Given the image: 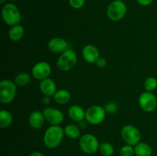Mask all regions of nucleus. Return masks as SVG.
Returning a JSON list of instances; mask_svg holds the SVG:
<instances>
[{
    "label": "nucleus",
    "instance_id": "obj_1",
    "mask_svg": "<svg viewBox=\"0 0 157 156\" xmlns=\"http://www.w3.org/2000/svg\"><path fill=\"white\" fill-rule=\"evenodd\" d=\"M64 128L60 125H51L44 132L43 142L48 148H55L61 144L64 138Z\"/></svg>",
    "mask_w": 157,
    "mask_h": 156
},
{
    "label": "nucleus",
    "instance_id": "obj_2",
    "mask_svg": "<svg viewBox=\"0 0 157 156\" xmlns=\"http://www.w3.org/2000/svg\"><path fill=\"white\" fill-rule=\"evenodd\" d=\"M78 62V56L72 49H67L60 54L57 60V67L60 70L67 72L75 67Z\"/></svg>",
    "mask_w": 157,
    "mask_h": 156
},
{
    "label": "nucleus",
    "instance_id": "obj_3",
    "mask_svg": "<svg viewBox=\"0 0 157 156\" xmlns=\"http://www.w3.org/2000/svg\"><path fill=\"white\" fill-rule=\"evenodd\" d=\"M17 93V85L10 80L5 79L0 82V102L9 104L15 99Z\"/></svg>",
    "mask_w": 157,
    "mask_h": 156
},
{
    "label": "nucleus",
    "instance_id": "obj_4",
    "mask_svg": "<svg viewBox=\"0 0 157 156\" xmlns=\"http://www.w3.org/2000/svg\"><path fill=\"white\" fill-rule=\"evenodd\" d=\"M2 16L4 22L9 26L19 24L21 21V15L19 10L12 3H7L4 5L2 9Z\"/></svg>",
    "mask_w": 157,
    "mask_h": 156
},
{
    "label": "nucleus",
    "instance_id": "obj_5",
    "mask_svg": "<svg viewBox=\"0 0 157 156\" xmlns=\"http://www.w3.org/2000/svg\"><path fill=\"white\" fill-rule=\"evenodd\" d=\"M127 7L122 0H114L109 4L107 9V15L109 19L117 21L125 17Z\"/></svg>",
    "mask_w": 157,
    "mask_h": 156
},
{
    "label": "nucleus",
    "instance_id": "obj_6",
    "mask_svg": "<svg viewBox=\"0 0 157 156\" xmlns=\"http://www.w3.org/2000/svg\"><path fill=\"white\" fill-rule=\"evenodd\" d=\"M106 112L104 107L101 106L94 105L87 109L85 112V120L90 125H99L106 117Z\"/></svg>",
    "mask_w": 157,
    "mask_h": 156
},
{
    "label": "nucleus",
    "instance_id": "obj_7",
    "mask_svg": "<svg viewBox=\"0 0 157 156\" xmlns=\"http://www.w3.org/2000/svg\"><path fill=\"white\" fill-rule=\"evenodd\" d=\"M79 145L83 152L92 154L99 150L100 143L96 136L90 133H87V134L83 135L81 137Z\"/></svg>",
    "mask_w": 157,
    "mask_h": 156
},
{
    "label": "nucleus",
    "instance_id": "obj_8",
    "mask_svg": "<svg viewBox=\"0 0 157 156\" xmlns=\"http://www.w3.org/2000/svg\"><path fill=\"white\" fill-rule=\"evenodd\" d=\"M121 137L127 145L135 146L141 140V133L136 126L132 125H124L121 129Z\"/></svg>",
    "mask_w": 157,
    "mask_h": 156
},
{
    "label": "nucleus",
    "instance_id": "obj_9",
    "mask_svg": "<svg viewBox=\"0 0 157 156\" xmlns=\"http://www.w3.org/2000/svg\"><path fill=\"white\" fill-rule=\"evenodd\" d=\"M138 102L140 108L147 113H152L157 108V98L153 92L146 91L141 93Z\"/></svg>",
    "mask_w": 157,
    "mask_h": 156
},
{
    "label": "nucleus",
    "instance_id": "obj_10",
    "mask_svg": "<svg viewBox=\"0 0 157 156\" xmlns=\"http://www.w3.org/2000/svg\"><path fill=\"white\" fill-rule=\"evenodd\" d=\"M43 115L45 121L51 125H59L64 121V113L58 109L54 107H46L43 110Z\"/></svg>",
    "mask_w": 157,
    "mask_h": 156
},
{
    "label": "nucleus",
    "instance_id": "obj_11",
    "mask_svg": "<svg viewBox=\"0 0 157 156\" xmlns=\"http://www.w3.org/2000/svg\"><path fill=\"white\" fill-rule=\"evenodd\" d=\"M52 73L51 65L46 61H40L33 66L32 70V75L35 79L38 80L48 78Z\"/></svg>",
    "mask_w": 157,
    "mask_h": 156
},
{
    "label": "nucleus",
    "instance_id": "obj_12",
    "mask_svg": "<svg viewBox=\"0 0 157 156\" xmlns=\"http://www.w3.org/2000/svg\"><path fill=\"white\" fill-rule=\"evenodd\" d=\"M82 56L86 62L89 64H95L100 58L99 50L93 44H87L83 47Z\"/></svg>",
    "mask_w": 157,
    "mask_h": 156
},
{
    "label": "nucleus",
    "instance_id": "obj_13",
    "mask_svg": "<svg viewBox=\"0 0 157 156\" xmlns=\"http://www.w3.org/2000/svg\"><path fill=\"white\" fill-rule=\"evenodd\" d=\"M48 47L49 50L53 53H63L64 50L68 49V44L67 41L62 38H54L48 41Z\"/></svg>",
    "mask_w": 157,
    "mask_h": 156
},
{
    "label": "nucleus",
    "instance_id": "obj_14",
    "mask_svg": "<svg viewBox=\"0 0 157 156\" xmlns=\"http://www.w3.org/2000/svg\"><path fill=\"white\" fill-rule=\"evenodd\" d=\"M39 89L41 93L47 96H54L55 93L57 92V86L55 81L51 78H46V79L41 80L39 84Z\"/></svg>",
    "mask_w": 157,
    "mask_h": 156
},
{
    "label": "nucleus",
    "instance_id": "obj_15",
    "mask_svg": "<svg viewBox=\"0 0 157 156\" xmlns=\"http://www.w3.org/2000/svg\"><path fill=\"white\" fill-rule=\"evenodd\" d=\"M44 116L43 113L35 110L30 114L29 117V123L30 126L34 129H40L43 127L44 124Z\"/></svg>",
    "mask_w": 157,
    "mask_h": 156
},
{
    "label": "nucleus",
    "instance_id": "obj_16",
    "mask_svg": "<svg viewBox=\"0 0 157 156\" xmlns=\"http://www.w3.org/2000/svg\"><path fill=\"white\" fill-rule=\"evenodd\" d=\"M85 112L84 109L78 105H73L69 107L68 113L71 119L77 122H80L85 119Z\"/></svg>",
    "mask_w": 157,
    "mask_h": 156
},
{
    "label": "nucleus",
    "instance_id": "obj_17",
    "mask_svg": "<svg viewBox=\"0 0 157 156\" xmlns=\"http://www.w3.org/2000/svg\"><path fill=\"white\" fill-rule=\"evenodd\" d=\"M25 28L21 24H16L11 27L9 31V38L12 41H18L24 37Z\"/></svg>",
    "mask_w": 157,
    "mask_h": 156
},
{
    "label": "nucleus",
    "instance_id": "obj_18",
    "mask_svg": "<svg viewBox=\"0 0 157 156\" xmlns=\"http://www.w3.org/2000/svg\"><path fill=\"white\" fill-rule=\"evenodd\" d=\"M53 98L58 104L64 105V104L67 103L70 101L71 98V93L68 90L61 89V90H57L55 94L54 95Z\"/></svg>",
    "mask_w": 157,
    "mask_h": 156
},
{
    "label": "nucleus",
    "instance_id": "obj_19",
    "mask_svg": "<svg viewBox=\"0 0 157 156\" xmlns=\"http://www.w3.org/2000/svg\"><path fill=\"white\" fill-rule=\"evenodd\" d=\"M134 151L136 156H151L153 154L151 146L146 142H139L134 146Z\"/></svg>",
    "mask_w": 157,
    "mask_h": 156
},
{
    "label": "nucleus",
    "instance_id": "obj_20",
    "mask_svg": "<svg viewBox=\"0 0 157 156\" xmlns=\"http://www.w3.org/2000/svg\"><path fill=\"white\" fill-rule=\"evenodd\" d=\"M64 135L71 139H78L81 135V128L75 124H69L64 128Z\"/></svg>",
    "mask_w": 157,
    "mask_h": 156
},
{
    "label": "nucleus",
    "instance_id": "obj_21",
    "mask_svg": "<svg viewBox=\"0 0 157 156\" xmlns=\"http://www.w3.org/2000/svg\"><path fill=\"white\" fill-rule=\"evenodd\" d=\"M13 121V116L12 113L6 110H2L0 111V127L5 128L9 127Z\"/></svg>",
    "mask_w": 157,
    "mask_h": 156
},
{
    "label": "nucleus",
    "instance_id": "obj_22",
    "mask_svg": "<svg viewBox=\"0 0 157 156\" xmlns=\"http://www.w3.org/2000/svg\"><path fill=\"white\" fill-rule=\"evenodd\" d=\"M31 81V76L27 72H21L15 78V84L17 87H25L27 86Z\"/></svg>",
    "mask_w": 157,
    "mask_h": 156
},
{
    "label": "nucleus",
    "instance_id": "obj_23",
    "mask_svg": "<svg viewBox=\"0 0 157 156\" xmlns=\"http://www.w3.org/2000/svg\"><path fill=\"white\" fill-rule=\"evenodd\" d=\"M99 151L103 156H112L114 153V148L109 142H103L100 144Z\"/></svg>",
    "mask_w": 157,
    "mask_h": 156
},
{
    "label": "nucleus",
    "instance_id": "obj_24",
    "mask_svg": "<svg viewBox=\"0 0 157 156\" xmlns=\"http://www.w3.org/2000/svg\"><path fill=\"white\" fill-rule=\"evenodd\" d=\"M144 88L147 92H153L157 88V79L154 76H149L144 81Z\"/></svg>",
    "mask_w": 157,
    "mask_h": 156
},
{
    "label": "nucleus",
    "instance_id": "obj_25",
    "mask_svg": "<svg viewBox=\"0 0 157 156\" xmlns=\"http://www.w3.org/2000/svg\"><path fill=\"white\" fill-rule=\"evenodd\" d=\"M135 151L133 146L130 145H125L121 148L120 155L121 156H134Z\"/></svg>",
    "mask_w": 157,
    "mask_h": 156
},
{
    "label": "nucleus",
    "instance_id": "obj_26",
    "mask_svg": "<svg viewBox=\"0 0 157 156\" xmlns=\"http://www.w3.org/2000/svg\"><path fill=\"white\" fill-rule=\"evenodd\" d=\"M106 112L108 113H114L117 111L118 110V106L116 102H109L107 103L104 106Z\"/></svg>",
    "mask_w": 157,
    "mask_h": 156
},
{
    "label": "nucleus",
    "instance_id": "obj_27",
    "mask_svg": "<svg viewBox=\"0 0 157 156\" xmlns=\"http://www.w3.org/2000/svg\"><path fill=\"white\" fill-rule=\"evenodd\" d=\"M71 7L75 9H80L85 4V0H69Z\"/></svg>",
    "mask_w": 157,
    "mask_h": 156
},
{
    "label": "nucleus",
    "instance_id": "obj_28",
    "mask_svg": "<svg viewBox=\"0 0 157 156\" xmlns=\"http://www.w3.org/2000/svg\"><path fill=\"white\" fill-rule=\"evenodd\" d=\"M95 64H96V65L98 66L99 68H104V67L107 66V61H106L105 58L100 57Z\"/></svg>",
    "mask_w": 157,
    "mask_h": 156
},
{
    "label": "nucleus",
    "instance_id": "obj_29",
    "mask_svg": "<svg viewBox=\"0 0 157 156\" xmlns=\"http://www.w3.org/2000/svg\"><path fill=\"white\" fill-rule=\"evenodd\" d=\"M136 2H137L140 5H141V6H150V4H152L153 0H136Z\"/></svg>",
    "mask_w": 157,
    "mask_h": 156
},
{
    "label": "nucleus",
    "instance_id": "obj_30",
    "mask_svg": "<svg viewBox=\"0 0 157 156\" xmlns=\"http://www.w3.org/2000/svg\"><path fill=\"white\" fill-rule=\"evenodd\" d=\"M50 96H44L42 99V103L45 104V105H48V103H50Z\"/></svg>",
    "mask_w": 157,
    "mask_h": 156
},
{
    "label": "nucleus",
    "instance_id": "obj_31",
    "mask_svg": "<svg viewBox=\"0 0 157 156\" xmlns=\"http://www.w3.org/2000/svg\"><path fill=\"white\" fill-rule=\"evenodd\" d=\"M29 156H44V155L42 154V153L40 152V151H33L32 153H31Z\"/></svg>",
    "mask_w": 157,
    "mask_h": 156
},
{
    "label": "nucleus",
    "instance_id": "obj_32",
    "mask_svg": "<svg viewBox=\"0 0 157 156\" xmlns=\"http://www.w3.org/2000/svg\"><path fill=\"white\" fill-rule=\"evenodd\" d=\"M6 2V0H0V4H1V5L4 4V3Z\"/></svg>",
    "mask_w": 157,
    "mask_h": 156
},
{
    "label": "nucleus",
    "instance_id": "obj_33",
    "mask_svg": "<svg viewBox=\"0 0 157 156\" xmlns=\"http://www.w3.org/2000/svg\"><path fill=\"white\" fill-rule=\"evenodd\" d=\"M10 1H12V2H14V1H16V0H10Z\"/></svg>",
    "mask_w": 157,
    "mask_h": 156
},
{
    "label": "nucleus",
    "instance_id": "obj_34",
    "mask_svg": "<svg viewBox=\"0 0 157 156\" xmlns=\"http://www.w3.org/2000/svg\"><path fill=\"white\" fill-rule=\"evenodd\" d=\"M122 1H123V0H122Z\"/></svg>",
    "mask_w": 157,
    "mask_h": 156
}]
</instances>
